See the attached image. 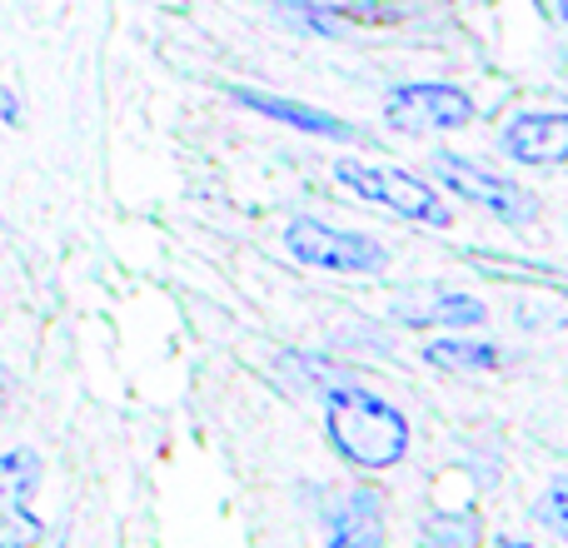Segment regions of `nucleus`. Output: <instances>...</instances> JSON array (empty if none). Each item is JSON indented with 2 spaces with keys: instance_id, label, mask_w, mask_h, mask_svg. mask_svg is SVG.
I'll return each mask as SVG.
<instances>
[{
  "instance_id": "obj_1",
  "label": "nucleus",
  "mask_w": 568,
  "mask_h": 548,
  "mask_svg": "<svg viewBox=\"0 0 568 548\" xmlns=\"http://www.w3.org/2000/svg\"><path fill=\"white\" fill-rule=\"evenodd\" d=\"M324 429H329V444L354 469H394L404 459V449H409L404 414L369 389H329Z\"/></svg>"
},
{
  "instance_id": "obj_8",
  "label": "nucleus",
  "mask_w": 568,
  "mask_h": 548,
  "mask_svg": "<svg viewBox=\"0 0 568 548\" xmlns=\"http://www.w3.org/2000/svg\"><path fill=\"white\" fill-rule=\"evenodd\" d=\"M235 100H240V105H250V110H255V115L284 120V125H294V130H310V135H329V140H349V135H354V125H349V120H339V115H324V110L300 105V100L270 95V90H245V85H240V90H235Z\"/></svg>"
},
{
  "instance_id": "obj_10",
  "label": "nucleus",
  "mask_w": 568,
  "mask_h": 548,
  "mask_svg": "<svg viewBox=\"0 0 568 548\" xmlns=\"http://www.w3.org/2000/svg\"><path fill=\"white\" fill-rule=\"evenodd\" d=\"M424 359L439 364V369L484 374V369H499L504 354H499V344H484V339H434L429 349H424Z\"/></svg>"
},
{
  "instance_id": "obj_5",
  "label": "nucleus",
  "mask_w": 568,
  "mask_h": 548,
  "mask_svg": "<svg viewBox=\"0 0 568 548\" xmlns=\"http://www.w3.org/2000/svg\"><path fill=\"white\" fill-rule=\"evenodd\" d=\"M434 175H439L444 190H454L459 200H469V205H479L484 215L504 220V225H529L534 220V195L524 185H514V180L504 175H489V170L469 165V160H454V155H439L434 160Z\"/></svg>"
},
{
  "instance_id": "obj_2",
  "label": "nucleus",
  "mask_w": 568,
  "mask_h": 548,
  "mask_svg": "<svg viewBox=\"0 0 568 548\" xmlns=\"http://www.w3.org/2000/svg\"><path fill=\"white\" fill-rule=\"evenodd\" d=\"M334 180H339L349 195L394 210V215H404V220H419V225H449V210L439 205V195H434L419 175H409V170L369 165V160H339V165H334Z\"/></svg>"
},
{
  "instance_id": "obj_13",
  "label": "nucleus",
  "mask_w": 568,
  "mask_h": 548,
  "mask_svg": "<svg viewBox=\"0 0 568 548\" xmlns=\"http://www.w3.org/2000/svg\"><path fill=\"white\" fill-rule=\"evenodd\" d=\"M554 6H559V16H564V26H568V0H554Z\"/></svg>"
},
{
  "instance_id": "obj_11",
  "label": "nucleus",
  "mask_w": 568,
  "mask_h": 548,
  "mask_svg": "<svg viewBox=\"0 0 568 548\" xmlns=\"http://www.w3.org/2000/svg\"><path fill=\"white\" fill-rule=\"evenodd\" d=\"M384 539V524H379V509H374L369 494H354L344 519L334 524V544H379Z\"/></svg>"
},
{
  "instance_id": "obj_14",
  "label": "nucleus",
  "mask_w": 568,
  "mask_h": 548,
  "mask_svg": "<svg viewBox=\"0 0 568 548\" xmlns=\"http://www.w3.org/2000/svg\"><path fill=\"white\" fill-rule=\"evenodd\" d=\"M0 409H6V379H0Z\"/></svg>"
},
{
  "instance_id": "obj_6",
  "label": "nucleus",
  "mask_w": 568,
  "mask_h": 548,
  "mask_svg": "<svg viewBox=\"0 0 568 548\" xmlns=\"http://www.w3.org/2000/svg\"><path fill=\"white\" fill-rule=\"evenodd\" d=\"M40 484V459L30 449L0 454V548H16L40 539V519L30 514Z\"/></svg>"
},
{
  "instance_id": "obj_3",
  "label": "nucleus",
  "mask_w": 568,
  "mask_h": 548,
  "mask_svg": "<svg viewBox=\"0 0 568 548\" xmlns=\"http://www.w3.org/2000/svg\"><path fill=\"white\" fill-rule=\"evenodd\" d=\"M284 245H290V255L300 265H314V270H334V274L384 270V250L374 240L354 235V230H334L324 220H290Z\"/></svg>"
},
{
  "instance_id": "obj_12",
  "label": "nucleus",
  "mask_w": 568,
  "mask_h": 548,
  "mask_svg": "<svg viewBox=\"0 0 568 548\" xmlns=\"http://www.w3.org/2000/svg\"><path fill=\"white\" fill-rule=\"evenodd\" d=\"M539 519L549 524V529L568 544V474H564V479H554L549 489H544V499H539Z\"/></svg>"
},
{
  "instance_id": "obj_7",
  "label": "nucleus",
  "mask_w": 568,
  "mask_h": 548,
  "mask_svg": "<svg viewBox=\"0 0 568 548\" xmlns=\"http://www.w3.org/2000/svg\"><path fill=\"white\" fill-rule=\"evenodd\" d=\"M504 155L519 165H564L568 160V115L564 110H529L509 120L504 130Z\"/></svg>"
},
{
  "instance_id": "obj_9",
  "label": "nucleus",
  "mask_w": 568,
  "mask_h": 548,
  "mask_svg": "<svg viewBox=\"0 0 568 548\" xmlns=\"http://www.w3.org/2000/svg\"><path fill=\"white\" fill-rule=\"evenodd\" d=\"M484 304L474 294H454V290H439L429 294V304H404L399 319L404 324H449V329H469V324H484Z\"/></svg>"
},
{
  "instance_id": "obj_4",
  "label": "nucleus",
  "mask_w": 568,
  "mask_h": 548,
  "mask_svg": "<svg viewBox=\"0 0 568 548\" xmlns=\"http://www.w3.org/2000/svg\"><path fill=\"white\" fill-rule=\"evenodd\" d=\"M384 120L404 135H439V130H459L474 120V100L459 85H399L384 95Z\"/></svg>"
}]
</instances>
